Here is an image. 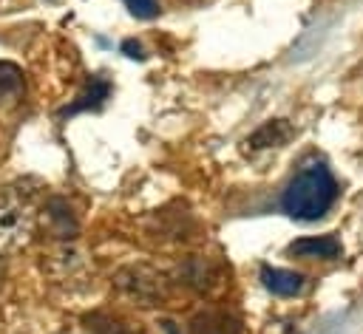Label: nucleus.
Instances as JSON below:
<instances>
[{"mask_svg":"<svg viewBox=\"0 0 363 334\" xmlns=\"http://www.w3.org/2000/svg\"><path fill=\"white\" fill-rule=\"evenodd\" d=\"M337 198V181L329 173L326 164L312 161L306 164L284 190L281 207L286 215L298 221H318L320 215L329 212V207Z\"/></svg>","mask_w":363,"mask_h":334,"instance_id":"f257e3e1","label":"nucleus"},{"mask_svg":"<svg viewBox=\"0 0 363 334\" xmlns=\"http://www.w3.org/2000/svg\"><path fill=\"white\" fill-rule=\"evenodd\" d=\"M34 198L23 187H9L0 195V255L26 246L34 235Z\"/></svg>","mask_w":363,"mask_h":334,"instance_id":"f03ea898","label":"nucleus"},{"mask_svg":"<svg viewBox=\"0 0 363 334\" xmlns=\"http://www.w3.org/2000/svg\"><path fill=\"white\" fill-rule=\"evenodd\" d=\"M113 286L119 297H125L133 306H156L164 300V277L142 263L119 269L113 277Z\"/></svg>","mask_w":363,"mask_h":334,"instance_id":"7ed1b4c3","label":"nucleus"},{"mask_svg":"<svg viewBox=\"0 0 363 334\" xmlns=\"http://www.w3.org/2000/svg\"><path fill=\"white\" fill-rule=\"evenodd\" d=\"M43 226L48 229L51 238L57 241H71L77 235V218L71 212V207L62 198H48L43 204Z\"/></svg>","mask_w":363,"mask_h":334,"instance_id":"20e7f679","label":"nucleus"},{"mask_svg":"<svg viewBox=\"0 0 363 334\" xmlns=\"http://www.w3.org/2000/svg\"><path fill=\"white\" fill-rule=\"evenodd\" d=\"M190 334H241V320L230 311H199L190 320Z\"/></svg>","mask_w":363,"mask_h":334,"instance_id":"39448f33","label":"nucleus"},{"mask_svg":"<svg viewBox=\"0 0 363 334\" xmlns=\"http://www.w3.org/2000/svg\"><path fill=\"white\" fill-rule=\"evenodd\" d=\"M289 255L295 258H306V260H332L340 255V243L332 235H320V238H298L286 246Z\"/></svg>","mask_w":363,"mask_h":334,"instance_id":"423d86ee","label":"nucleus"},{"mask_svg":"<svg viewBox=\"0 0 363 334\" xmlns=\"http://www.w3.org/2000/svg\"><path fill=\"white\" fill-rule=\"evenodd\" d=\"M179 277H182V283L184 286H190V289H196V292H207V289H213L216 283H218V272H216V266L207 260V258H190V260H184L182 266H179Z\"/></svg>","mask_w":363,"mask_h":334,"instance_id":"0eeeda50","label":"nucleus"},{"mask_svg":"<svg viewBox=\"0 0 363 334\" xmlns=\"http://www.w3.org/2000/svg\"><path fill=\"white\" fill-rule=\"evenodd\" d=\"M261 280H264V286H267L272 294H281V297H292V294H298V292L306 286V277H303L301 272L275 269V266H264V269H261Z\"/></svg>","mask_w":363,"mask_h":334,"instance_id":"6e6552de","label":"nucleus"},{"mask_svg":"<svg viewBox=\"0 0 363 334\" xmlns=\"http://www.w3.org/2000/svg\"><path fill=\"white\" fill-rule=\"evenodd\" d=\"M292 125L286 122V119H272V122H264L244 144L250 147V150H267V147H278V144H284V142H289L292 139Z\"/></svg>","mask_w":363,"mask_h":334,"instance_id":"1a4fd4ad","label":"nucleus"},{"mask_svg":"<svg viewBox=\"0 0 363 334\" xmlns=\"http://www.w3.org/2000/svg\"><path fill=\"white\" fill-rule=\"evenodd\" d=\"M23 93V71L14 62L0 59V110L14 105Z\"/></svg>","mask_w":363,"mask_h":334,"instance_id":"9d476101","label":"nucleus"},{"mask_svg":"<svg viewBox=\"0 0 363 334\" xmlns=\"http://www.w3.org/2000/svg\"><path fill=\"white\" fill-rule=\"evenodd\" d=\"M108 93H111V85L105 79H91L88 88L77 96V102H71L65 108V113H79V110H88V108H99L108 99Z\"/></svg>","mask_w":363,"mask_h":334,"instance_id":"9b49d317","label":"nucleus"},{"mask_svg":"<svg viewBox=\"0 0 363 334\" xmlns=\"http://www.w3.org/2000/svg\"><path fill=\"white\" fill-rule=\"evenodd\" d=\"M88 331L91 334H130V328L119 317H111V314H91Z\"/></svg>","mask_w":363,"mask_h":334,"instance_id":"f8f14e48","label":"nucleus"},{"mask_svg":"<svg viewBox=\"0 0 363 334\" xmlns=\"http://www.w3.org/2000/svg\"><path fill=\"white\" fill-rule=\"evenodd\" d=\"M122 3H125L128 11H130L133 17H139V20H150V17L159 14V3H156V0H122Z\"/></svg>","mask_w":363,"mask_h":334,"instance_id":"ddd939ff","label":"nucleus"},{"mask_svg":"<svg viewBox=\"0 0 363 334\" xmlns=\"http://www.w3.org/2000/svg\"><path fill=\"white\" fill-rule=\"evenodd\" d=\"M122 51H125L128 57H133V59H145V54H142V45H139V42H133V40L122 42Z\"/></svg>","mask_w":363,"mask_h":334,"instance_id":"4468645a","label":"nucleus"},{"mask_svg":"<svg viewBox=\"0 0 363 334\" xmlns=\"http://www.w3.org/2000/svg\"><path fill=\"white\" fill-rule=\"evenodd\" d=\"M3 275H6V269H3V260H0V286H3Z\"/></svg>","mask_w":363,"mask_h":334,"instance_id":"2eb2a0df","label":"nucleus"}]
</instances>
